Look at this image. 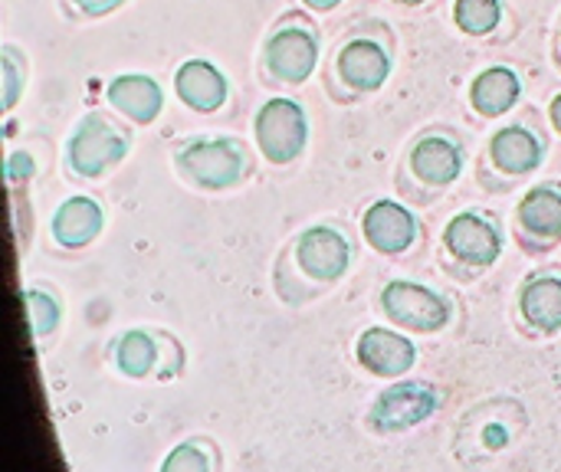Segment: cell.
Segmentation results:
<instances>
[{"label":"cell","mask_w":561,"mask_h":472,"mask_svg":"<svg viewBox=\"0 0 561 472\" xmlns=\"http://www.w3.org/2000/svg\"><path fill=\"white\" fill-rule=\"evenodd\" d=\"M519 99H523V79L510 66H490L470 85V105L483 118H500L513 112Z\"/></svg>","instance_id":"44dd1931"},{"label":"cell","mask_w":561,"mask_h":472,"mask_svg":"<svg viewBox=\"0 0 561 472\" xmlns=\"http://www.w3.org/2000/svg\"><path fill=\"white\" fill-rule=\"evenodd\" d=\"M394 3H404V7H421V3H427V0H394Z\"/></svg>","instance_id":"f546056e"},{"label":"cell","mask_w":561,"mask_h":472,"mask_svg":"<svg viewBox=\"0 0 561 472\" xmlns=\"http://www.w3.org/2000/svg\"><path fill=\"white\" fill-rule=\"evenodd\" d=\"M108 361L125 381H174L184 371L187 358L168 332L128 329L112 342Z\"/></svg>","instance_id":"30bf717a"},{"label":"cell","mask_w":561,"mask_h":472,"mask_svg":"<svg viewBox=\"0 0 561 472\" xmlns=\"http://www.w3.org/2000/svg\"><path fill=\"white\" fill-rule=\"evenodd\" d=\"M158 472H224V453H220L217 440L194 434L164 453Z\"/></svg>","instance_id":"603a6c76"},{"label":"cell","mask_w":561,"mask_h":472,"mask_svg":"<svg viewBox=\"0 0 561 472\" xmlns=\"http://www.w3.org/2000/svg\"><path fill=\"white\" fill-rule=\"evenodd\" d=\"M174 171L184 184L217 194V191L240 187L253 174V154L240 138L197 135L187 138L181 148H174Z\"/></svg>","instance_id":"5b68a950"},{"label":"cell","mask_w":561,"mask_h":472,"mask_svg":"<svg viewBox=\"0 0 561 472\" xmlns=\"http://www.w3.org/2000/svg\"><path fill=\"white\" fill-rule=\"evenodd\" d=\"M302 3H306L309 10H316V13H329V10H335L342 0H302Z\"/></svg>","instance_id":"f1b7e54d"},{"label":"cell","mask_w":561,"mask_h":472,"mask_svg":"<svg viewBox=\"0 0 561 472\" xmlns=\"http://www.w3.org/2000/svg\"><path fill=\"white\" fill-rule=\"evenodd\" d=\"M253 135H256V148H260L263 161L286 168V164L299 161L309 145V115L296 99L273 95L260 105Z\"/></svg>","instance_id":"7c38bea8"},{"label":"cell","mask_w":561,"mask_h":472,"mask_svg":"<svg viewBox=\"0 0 561 472\" xmlns=\"http://www.w3.org/2000/svg\"><path fill=\"white\" fill-rule=\"evenodd\" d=\"M23 309H26V322H30V335L36 342V348L43 352L62 325V299L53 286H26L23 289Z\"/></svg>","instance_id":"7402d4cb"},{"label":"cell","mask_w":561,"mask_h":472,"mask_svg":"<svg viewBox=\"0 0 561 472\" xmlns=\"http://www.w3.org/2000/svg\"><path fill=\"white\" fill-rule=\"evenodd\" d=\"M125 0H62V10L72 16V20H99V16H108L122 7Z\"/></svg>","instance_id":"484cf974"},{"label":"cell","mask_w":561,"mask_h":472,"mask_svg":"<svg viewBox=\"0 0 561 472\" xmlns=\"http://www.w3.org/2000/svg\"><path fill=\"white\" fill-rule=\"evenodd\" d=\"M174 92L191 112L214 115L227 105L230 82L210 59H184L174 72Z\"/></svg>","instance_id":"d6986e66"},{"label":"cell","mask_w":561,"mask_h":472,"mask_svg":"<svg viewBox=\"0 0 561 472\" xmlns=\"http://www.w3.org/2000/svg\"><path fill=\"white\" fill-rule=\"evenodd\" d=\"M513 233L526 256L542 260L561 246V181L533 184L513 214Z\"/></svg>","instance_id":"4fadbf2b"},{"label":"cell","mask_w":561,"mask_h":472,"mask_svg":"<svg viewBox=\"0 0 561 472\" xmlns=\"http://www.w3.org/2000/svg\"><path fill=\"white\" fill-rule=\"evenodd\" d=\"M105 102L131 125H151L164 112V92L158 79L145 72H122L108 79L105 85Z\"/></svg>","instance_id":"ffe728a7"},{"label":"cell","mask_w":561,"mask_h":472,"mask_svg":"<svg viewBox=\"0 0 561 472\" xmlns=\"http://www.w3.org/2000/svg\"><path fill=\"white\" fill-rule=\"evenodd\" d=\"M556 59H559V66H561V26H559V36H556Z\"/></svg>","instance_id":"4dcf8cb0"},{"label":"cell","mask_w":561,"mask_h":472,"mask_svg":"<svg viewBox=\"0 0 561 472\" xmlns=\"http://www.w3.org/2000/svg\"><path fill=\"white\" fill-rule=\"evenodd\" d=\"M355 250L345 230L335 223H312L286 243L273 269L276 296L286 306H306L309 299L339 286L352 269Z\"/></svg>","instance_id":"6da1fadb"},{"label":"cell","mask_w":561,"mask_h":472,"mask_svg":"<svg viewBox=\"0 0 561 472\" xmlns=\"http://www.w3.org/2000/svg\"><path fill=\"white\" fill-rule=\"evenodd\" d=\"M26 85V59L20 56V49L3 46L0 53V92H3V112H10Z\"/></svg>","instance_id":"d4e9b609"},{"label":"cell","mask_w":561,"mask_h":472,"mask_svg":"<svg viewBox=\"0 0 561 472\" xmlns=\"http://www.w3.org/2000/svg\"><path fill=\"white\" fill-rule=\"evenodd\" d=\"M549 122H552V128H556V135H561V92L549 102Z\"/></svg>","instance_id":"83f0119b"},{"label":"cell","mask_w":561,"mask_h":472,"mask_svg":"<svg viewBox=\"0 0 561 472\" xmlns=\"http://www.w3.org/2000/svg\"><path fill=\"white\" fill-rule=\"evenodd\" d=\"M421 233H424L421 217L394 197H378L375 204H368V210L362 217L365 243L378 256H388V260L408 256L417 246Z\"/></svg>","instance_id":"2e32d148"},{"label":"cell","mask_w":561,"mask_h":472,"mask_svg":"<svg viewBox=\"0 0 561 472\" xmlns=\"http://www.w3.org/2000/svg\"><path fill=\"white\" fill-rule=\"evenodd\" d=\"M516 322L526 338L546 342L561 332V266L533 269L516 296Z\"/></svg>","instance_id":"9a60e30c"},{"label":"cell","mask_w":561,"mask_h":472,"mask_svg":"<svg viewBox=\"0 0 561 472\" xmlns=\"http://www.w3.org/2000/svg\"><path fill=\"white\" fill-rule=\"evenodd\" d=\"M526 421L529 417L516 401H490V404L470 411L463 417V427H460V437H457L460 457L483 460V457L506 453L516 444Z\"/></svg>","instance_id":"5bb4252c"},{"label":"cell","mask_w":561,"mask_h":472,"mask_svg":"<svg viewBox=\"0 0 561 472\" xmlns=\"http://www.w3.org/2000/svg\"><path fill=\"white\" fill-rule=\"evenodd\" d=\"M546 161V135L536 128V122H513L490 135L480 161V184L493 194L519 187L526 177H533Z\"/></svg>","instance_id":"8992f818"},{"label":"cell","mask_w":561,"mask_h":472,"mask_svg":"<svg viewBox=\"0 0 561 472\" xmlns=\"http://www.w3.org/2000/svg\"><path fill=\"white\" fill-rule=\"evenodd\" d=\"M463 168H467V151L450 128L424 131L421 138H414V145L404 154V168L398 177L401 194L411 197L414 204H431L463 177Z\"/></svg>","instance_id":"277c9868"},{"label":"cell","mask_w":561,"mask_h":472,"mask_svg":"<svg viewBox=\"0 0 561 472\" xmlns=\"http://www.w3.org/2000/svg\"><path fill=\"white\" fill-rule=\"evenodd\" d=\"M378 309L394 329H401L408 335H440L444 329H450V322L457 315L454 299L447 292H437L424 283H411V279L385 283V289L378 296Z\"/></svg>","instance_id":"9c48e42d"},{"label":"cell","mask_w":561,"mask_h":472,"mask_svg":"<svg viewBox=\"0 0 561 472\" xmlns=\"http://www.w3.org/2000/svg\"><path fill=\"white\" fill-rule=\"evenodd\" d=\"M503 20V0H454V23L467 36H486Z\"/></svg>","instance_id":"cb8c5ba5"},{"label":"cell","mask_w":561,"mask_h":472,"mask_svg":"<svg viewBox=\"0 0 561 472\" xmlns=\"http://www.w3.org/2000/svg\"><path fill=\"white\" fill-rule=\"evenodd\" d=\"M135 138L115 118L102 112H85L66 141V174L72 181L108 177L131 151Z\"/></svg>","instance_id":"52a82bcc"},{"label":"cell","mask_w":561,"mask_h":472,"mask_svg":"<svg viewBox=\"0 0 561 472\" xmlns=\"http://www.w3.org/2000/svg\"><path fill=\"white\" fill-rule=\"evenodd\" d=\"M417 345L408 332L388 329V325H371L358 335L355 342V361L362 371L381 381H401L414 371L417 365Z\"/></svg>","instance_id":"e0dca14e"},{"label":"cell","mask_w":561,"mask_h":472,"mask_svg":"<svg viewBox=\"0 0 561 472\" xmlns=\"http://www.w3.org/2000/svg\"><path fill=\"white\" fill-rule=\"evenodd\" d=\"M7 184H10V191H16V187H23V184H30L33 181V174H36V164H33V158L26 154V151H10L7 154Z\"/></svg>","instance_id":"4316f807"},{"label":"cell","mask_w":561,"mask_h":472,"mask_svg":"<svg viewBox=\"0 0 561 472\" xmlns=\"http://www.w3.org/2000/svg\"><path fill=\"white\" fill-rule=\"evenodd\" d=\"M394 69V39L385 23H362L352 30L332 56L329 92L339 102H355L385 89Z\"/></svg>","instance_id":"7a4b0ae2"},{"label":"cell","mask_w":561,"mask_h":472,"mask_svg":"<svg viewBox=\"0 0 561 472\" xmlns=\"http://www.w3.org/2000/svg\"><path fill=\"white\" fill-rule=\"evenodd\" d=\"M105 230V207L89 194L66 197L49 220V237L62 253H79L92 246Z\"/></svg>","instance_id":"ac0fdd59"},{"label":"cell","mask_w":561,"mask_h":472,"mask_svg":"<svg viewBox=\"0 0 561 472\" xmlns=\"http://www.w3.org/2000/svg\"><path fill=\"white\" fill-rule=\"evenodd\" d=\"M440 411V391L431 381H391L371 401L365 427L375 437H398L427 424Z\"/></svg>","instance_id":"8fae6325"},{"label":"cell","mask_w":561,"mask_h":472,"mask_svg":"<svg viewBox=\"0 0 561 472\" xmlns=\"http://www.w3.org/2000/svg\"><path fill=\"white\" fill-rule=\"evenodd\" d=\"M503 250H506L503 220L480 207L457 210L447 220L444 237H440L444 273H450L454 279H463V283L490 273L500 263Z\"/></svg>","instance_id":"3957f363"},{"label":"cell","mask_w":561,"mask_h":472,"mask_svg":"<svg viewBox=\"0 0 561 472\" xmlns=\"http://www.w3.org/2000/svg\"><path fill=\"white\" fill-rule=\"evenodd\" d=\"M319 59H322L319 26L302 13H289L270 30L266 43H263L260 69H263L266 82L302 85L319 69Z\"/></svg>","instance_id":"ba28073f"}]
</instances>
